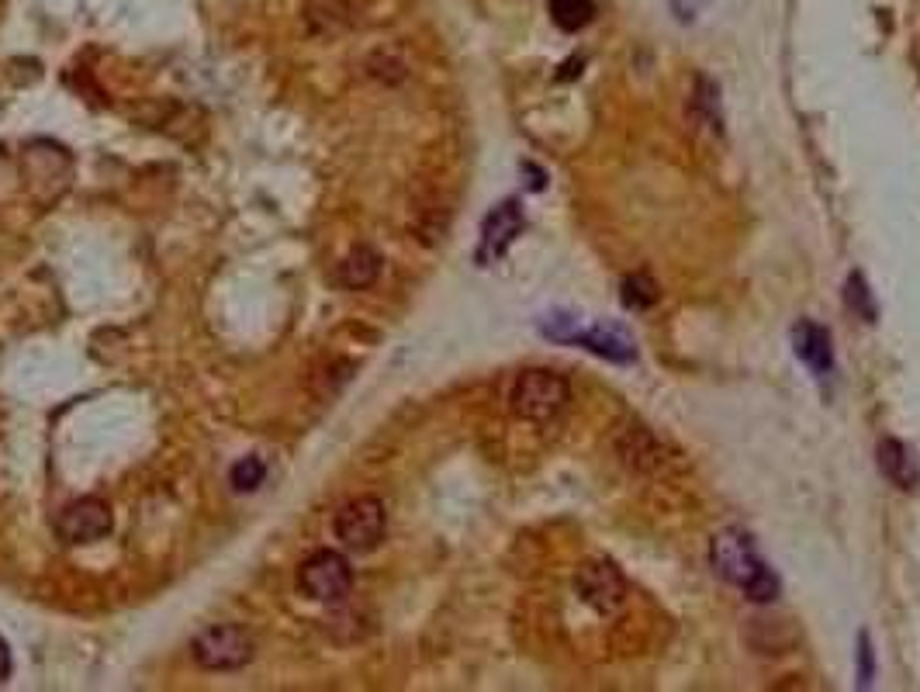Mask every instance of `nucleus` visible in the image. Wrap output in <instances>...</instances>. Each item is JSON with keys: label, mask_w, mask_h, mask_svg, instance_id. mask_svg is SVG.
<instances>
[{"label": "nucleus", "mask_w": 920, "mask_h": 692, "mask_svg": "<svg viewBox=\"0 0 920 692\" xmlns=\"http://www.w3.org/2000/svg\"><path fill=\"white\" fill-rule=\"evenodd\" d=\"M710 561L716 568V575L723 578L727 585H737L751 603H772L779 596V578L775 571L761 561L758 547H754V537L741 526H727L713 537L710 544Z\"/></svg>", "instance_id": "nucleus-1"}, {"label": "nucleus", "mask_w": 920, "mask_h": 692, "mask_svg": "<svg viewBox=\"0 0 920 692\" xmlns=\"http://www.w3.org/2000/svg\"><path fill=\"white\" fill-rule=\"evenodd\" d=\"M571 402V385L564 374L547 371V367H530L512 381L509 409L523 423H550Z\"/></svg>", "instance_id": "nucleus-2"}, {"label": "nucleus", "mask_w": 920, "mask_h": 692, "mask_svg": "<svg viewBox=\"0 0 920 692\" xmlns=\"http://www.w3.org/2000/svg\"><path fill=\"white\" fill-rule=\"evenodd\" d=\"M191 658L208 672H236V668L250 665L253 637L236 623H215L191 641Z\"/></svg>", "instance_id": "nucleus-3"}, {"label": "nucleus", "mask_w": 920, "mask_h": 692, "mask_svg": "<svg viewBox=\"0 0 920 692\" xmlns=\"http://www.w3.org/2000/svg\"><path fill=\"white\" fill-rule=\"evenodd\" d=\"M613 447H616V457H620L630 471H637V475H644V478H658V475H671V471H675V450L644 423L623 426V430L616 433Z\"/></svg>", "instance_id": "nucleus-4"}, {"label": "nucleus", "mask_w": 920, "mask_h": 692, "mask_svg": "<svg viewBox=\"0 0 920 692\" xmlns=\"http://www.w3.org/2000/svg\"><path fill=\"white\" fill-rule=\"evenodd\" d=\"M575 589H578V596H582V603L588 609H595L599 616L623 613V606H627V599H630L627 575L606 558L585 561L582 568H578Z\"/></svg>", "instance_id": "nucleus-5"}, {"label": "nucleus", "mask_w": 920, "mask_h": 692, "mask_svg": "<svg viewBox=\"0 0 920 692\" xmlns=\"http://www.w3.org/2000/svg\"><path fill=\"white\" fill-rule=\"evenodd\" d=\"M298 589L315 603H343L353 589V568L339 551H315L298 568Z\"/></svg>", "instance_id": "nucleus-6"}, {"label": "nucleus", "mask_w": 920, "mask_h": 692, "mask_svg": "<svg viewBox=\"0 0 920 692\" xmlns=\"http://www.w3.org/2000/svg\"><path fill=\"white\" fill-rule=\"evenodd\" d=\"M388 533V513L377 495H357L336 513V537L350 551H374Z\"/></svg>", "instance_id": "nucleus-7"}, {"label": "nucleus", "mask_w": 920, "mask_h": 692, "mask_svg": "<svg viewBox=\"0 0 920 692\" xmlns=\"http://www.w3.org/2000/svg\"><path fill=\"white\" fill-rule=\"evenodd\" d=\"M111 506L97 495L77 499L56 516V533L66 544H94V540L108 537L111 533Z\"/></svg>", "instance_id": "nucleus-8"}, {"label": "nucleus", "mask_w": 920, "mask_h": 692, "mask_svg": "<svg viewBox=\"0 0 920 692\" xmlns=\"http://www.w3.org/2000/svg\"><path fill=\"white\" fill-rule=\"evenodd\" d=\"M523 225H526V218H523L519 201H502L499 208H492L485 218V225H481L478 260L495 263L499 257H505V250H509V246L516 243L519 232H523Z\"/></svg>", "instance_id": "nucleus-9"}, {"label": "nucleus", "mask_w": 920, "mask_h": 692, "mask_svg": "<svg viewBox=\"0 0 920 692\" xmlns=\"http://www.w3.org/2000/svg\"><path fill=\"white\" fill-rule=\"evenodd\" d=\"M575 343L582 346V350H592V353H599V357L613 360V364H630V360L637 357L633 336L623 326H616V322H595V326H588V329L578 326Z\"/></svg>", "instance_id": "nucleus-10"}, {"label": "nucleus", "mask_w": 920, "mask_h": 692, "mask_svg": "<svg viewBox=\"0 0 920 692\" xmlns=\"http://www.w3.org/2000/svg\"><path fill=\"white\" fill-rule=\"evenodd\" d=\"M793 346H796V357L803 360L806 367H810L817 378H827V374L834 371V346H831V333H827L820 322H796L793 329Z\"/></svg>", "instance_id": "nucleus-11"}, {"label": "nucleus", "mask_w": 920, "mask_h": 692, "mask_svg": "<svg viewBox=\"0 0 920 692\" xmlns=\"http://www.w3.org/2000/svg\"><path fill=\"white\" fill-rule=\"evenodd\" d=\"M876 457H879V471L886 475V481H893L896 488L914 492L920 485V464H917V457L910 454L907 443L893 440V436H882Z\"/></svg>", "instance_id": "nucleus-12"}, {"label": "nucleus", "mask_w": 920, "mask_h": 692, "mask_svg": "<svg viewBox=\"0 0 920 692\" xmlns=\"http://www.w3.org/2000/svg\"><path fill=\"white\" fill-rule=\"evenodd\" d=\"M689 125L699 135H723V115H720V90L710 77H699L696 90L689 97Z\"/></svg>", "instance_id": "nucleus-13"}, {"label": "nucleus", "mask_w": 920, "mask_h": 692, "mask_svg": "<svg viewBox=\"0 0 920 692\" xmlns=\"http://www.w3.org/2000/svg\"><path fill=\"white\" fill-rule=\"evenodd\" d=\"M377 274H381V257H377L371 246H357L350 257L339 263V281L353 291L371 288V284L377 281Z\"/></svg>", "instance_id": "nucleus-14"}, {"label": "nucleus", "mask_w": 920, "mask_h": 692, "mask_svg": "<svg viewBox=\"0 0 920 692\" xmlns=\"http://www.w3.org/2000/svg\"><path fill=\"white\" fill-rule=\"evenodd\" d=\"M595 4L592 0H550V18L561 32H582L592 21Z\"/></svg>", "instance_id": "nucleus-15"}, {"label": "nucleus", "mask_w": 920, "mask_h": 692, "mask_svg": "<svg viewBox=\"0 0 920 692\" xmlns=\"http://www.w3.org/2000/svg\"><path fill=\"white\" fill-rule=\"evenodd\" d=\"M844 302H848V308L858 315V319H865V322H876L879 308H876V302H872L869 281H865V277L858 274V270L848 277V281H844Z\"/></svg>", "instance_id": "nucleus-16"}, {"label": "nucleus", "mask_w": 920, "mask_h": 692, "mask_svg": "<svg viewBox=\"0 0 920 692\" xmlns=\"http://www.w3.org/2000/svg\"><path fill=\"white\" fill-rule=\"evenodd\" d=\"M620 295H623V305H630V308H651L661 298V291L651 274H630V277H623Z\"/></svg>", "instance_id": "nucleus-17"}, {"label": "nucleus", "mask_w": 920, "mask_h": 692, "mask_svg": "<svg viewBox=\"0 0 920 692\" xmlns=\"http://www.w3.org/2000/svg\"><path fill=\"white\" fill-rule=\"evenodd\" d=\"M263 478H267V464H263L260 457H243V461H236L229 471V481L236 492H256V488L263 485Z\"/></svg>", "instance_id": "nucleus-18"}, {"label": "nucleus", "mask_w": 920, "mask_h": 692, "mask_svg": "<svg viewBox=\"0 0 920 692\" xmlns=\"http://www.w3.org/2000/svg\"><path fill=\"white\" fill-rule=\"evenodd\" d=\"M872 675H876V661H872V641L869 634L858 637V686H872Z\"/></svg>", "instance_id": "nucleus-19"}, {"label": "nucleus", "mask_w": 920, "mask_h": 692, "mask_svg": "<svg viewBox=\"0 0 920 692\" xmlns=\"http://www.w3.org/2000/svg\"><path fill=\"white\" fill-rule=\"evenodd\" d=\"M11 675V651H7V641L0 637V682Z\"/></svg>", "instance_id": "nucleus-20"}]
</instances>
